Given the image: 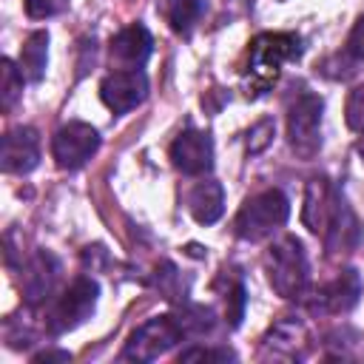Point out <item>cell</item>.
<instances>
[{"instance_id": "6da1fadb", "label": "cell", "mask_w": 364, "mask_h": 364, "mask_svg": "<svg viewBox=\"0 0 364 364\" xmlns=\"http://www.w3.org/2000/svg\"><path fill=\"white\" fill-rule=\"evenodd\" d=\"M301 219L313 233L324 239L330 253H350L361 242V225L353 208L327 176H313L307 182Z\"/></svg>"}, {"instance_id": "7a4b0ae2", "label": "cell", "mask_w": 364, "mask_h": 364, "mask_svg": "<svg viewBox=\"0 0 364 364\" xmlns=\"http://www.w3.org/2000/svg\"><path fill=\"white\" fill-rule=\"evenodd\" d=\"M301 54V37L293 31H264L259 37H253L250 51H247V65H245V94L247 97H262L267 94L279 74L282 65L296 60Z\"/></svg>"}, {"instance_id": "3957f363", "label": "cell", "mask_w": 364, "mask_h": 364, "mask_svg": "<svg viewBox=\"0 0 364 364\" xmlns=\"http://www.w3.org/2000/svg\"><path fill=\"white\" fill-rule=\"evenodd\" d=\"M264 270L270 287L282 299H304L310 287V264L301 239L296 236H279L267 253H264Z\"/></svg>"}, {"instance_id": "277c9868", "label": "cell", "mask_w": 364, "mask_h": 364, "mask_svg": "<svg viewBox=\"0 0 364 364\" xmlns=\"http://www.w3.org/2000/svg\"><path fill=\"white\" fill-rule=\"evenodd\" d=\"M290 216V202L279 188H267L256 196H250L236 219H233V230L239 239L245 242H262L267 236H273Z\"/></svg>"}, {"instance_id": "5b68a950", "label": "cell", "mask_w": 364, "mask_h": 364, "mask_svg": "<svg viewBox=\"0 0 364 364\" xmlns=\"http://www.w3.org/2000/svg\"><path fill=\"white\" fill-rule=\"evenodd\" d=\"M324 102L313 91H301L287 108V142L299 159H313L321 148Z\"/></svg>"}, {"instance_id": "8992f818", "label": "cell", "mask_w": 364, "mask_h": 364, "mask_svg": "<svg viewBox=\"0 0 364 364\" xmlns=\"http://www.w3.org/2000/svg\"><path fill=\"white\" fill-rule=\"evenodd\" d=\"M97 296H100V284L88 276H80L68 284V290L51 304V313L46 318L48 333L63 336L74 327H80L85 318H91L94 307H97Z\"/></svg>"}, {"instance_id": "52a82bcc", "label": "cell", "mask_w": 364, "mask_h": 364, "mask_svg": "<svg viewBox=\"0 0 364 364\" xmlns=\"http://www.w3.org/2000/svg\"><path fill=\"white\" fill-rule=\"evenodd\" d=\"M185 338L176 316H154L145 324H139L125 347H122V358L128 361H154L159 355H165L171 347H176Z\"/></svg>"}, {"instance_id": "ba28073f", "label": "cell", "mask_w": 364, "mask_h": 364, "mask_svg": "<svg viewBox=\"0 0 364 364\" xmlns=\"http://www.w3.org/2000/svg\"><path fill=\"white\" fill-rule=\"evenodd\" d=\"M100 148V134L88 122H68L51 139V154L60 168L77 171L82 168Z\"/></svg>"}, {"instance_id": "9c48e42d", "label": "cell", "mask_w": 364, "mask_h": 364, "mask_svg": "<svg viewBox=\"0 0 364 364\" xmlns=\"http://www.w3.org/2000/svg\"><path fill=\"white\" fill-rule=\"evenodd\" d=\"M358 299H361V276L355 267H347L310 296V310L318 316H338L353 310Z\"/></svg>"}, {"instance_id": "30bf717a", "label": "cell", "mask_w": 364, "mask_h": 364, "mask_svg": "<svg viewBox=\"0 0 364 364\" xmlns=\"http://www.w3.org/2000/svg\"><path fill=\"white\" fill-rule=\"evenodd\" d=\"M100 97L114 114H128L148 97V77L142 74V68L111 71L100 85Z\"/></svg>"}, {"instance_id": "8fae6325", "label": "cell", "mask_w": 364, "mask_h": 364, "mask_svg": "<svg viewBox=\"0 0 364 364\" xmlns=\"http://www.w3.org/2000/svg\"><path fill=\"white\" fill-rule=\"evenodd\" d=\"M171 159L176 171L188 176H205L213 168V139L205 131L185 128L173 142H171Z\"/></svg>"}, {"instance_id": "7c38bea8", "label": "cell", "mask_w": 364, "mask_h": 364, "mask_svg": "<svg viewBox=\"0 0 364 364\" xmlns=\"http://www.w3.org/2000/svg\"><path fill=\"white\" fill-rule=\"evenodd\" d=\"M40 162V136L34 128L20 125L11 128L3 136V151H0V165L6 173H28Z\"/></svg>"}, {"instance_id": "4fadbf2b", "label": "cell", "mask_w": 364, "mask_h": 364, "mask_svg": "<svg viewBox=\"0 0 364 364\" xmlns=\"http://www.w3.org/2000/svg\"><path fill=\"white\" fill-rule=\"evenodd\" d=\"M57 279H60V262L48 250L34 253L26 262V270H23V296H26V301L28 304H43L54 293Z\"/></svg>"}, {"instance_id": "5bb4252c", "label": "cell", "mask_w": 364, "mask_h": 364, "mask_svg": "<svg viewBox=\"0 0 364 364\" xmlns=\"http://www.w3.org/2000/svg\"><path fill=\"white\" fill-rule=\"evenodd\" d=\"M151 51H154V40L142 23L125 26L111 37V60L119 63L122 68H142Z\"/></svg>"}, {"instance_id": "9a60e30c", "label": "cell", "mask_w": 364, "mask_h": 364, "mask_svg": "<svg viewBox=\"0 0 364 364\" xmlns=\"http://www.w3.org/2000/svg\"><path fill=\"white\" fill-rule=\"evenodd\" d=\"M264 353L282 355V358H304L307 353V330L299 318L287 316L282 318L264 338Z\"/></svg>"}, {"instance_id": "2e32d148", "label": "cell", "mask_w": 364, "mask_h": 364, "mask_svg": "<svg viewBox=\"0 0 364 364\" xmlns=\"http://www.w3.org/2000/svg\"><path fill=\"white\" fill-rule=\"evenodd\" d=\"M188 210L199 225H213L225 210V191L216 179H202L188 191Z\"/></svg>"}, {"instance_id": "e0dca14e", "label": "cell", "mask_w": 364, "mask_h": 364, "mask_svg": "<svg viewBox=\"0 0 364 364\" xmlns=\"http://www.w3.org/2000/svg\"><path fill=\"white\" fill-rule=\"evenodd\" d=\"M48 68V31H31L20 48V71L28 82H40Z\"/></svg>"}, {"instance_id": "ac0fdd59", "label": "cell", "mask_w": 364, "mask_h": 364, "mask_svg": "<svg viewBox=\"0 0 364 364\" xmlns=\"http://www.w3.org/2000/svg\"><path fill=\"white\" fill-rule=\"evenodd\" d=\"M205 14V0H162V17L176 34H191V28Z\"/></svg>"}, {"instance_id": "d6986e66", "label": "cell", "mask_w": 364, "mask_h": 364, "mask_svg": "<svg viewBox=\"0 0 364 364\" xmlns=\"http://www.w3.org/2000/svg\"><path fill=\"white\" fill-rule=\"evenodd\" d=\"M23 71L20 65H14L9 57L0 60V105L3 111H11L14 102L23 97Z\"/></svg>"}, {"instance_id": "ffe728a7", "label": "cell", "mask_w": 364, "mask_h": 364, "mask_svg": "<svg viewBox=\"0 0 364 364\" xmlns=\"http://www.w3.org/2000/svg\"><path fill=\"white\" fill-rule=\"evenodd\" d=\"M176 321H179L185 338H188V336H205V333H210L213 324H216V321H213V310H210V307H202V304H185V307L176 313Z\"/></svg>"}, {"instance_id": "44dd1931", "label": "cell", "mask_w": 364, "mask_h": 364, "mask_svg": "<svg viewBox=\"0 0 364 364\" xmlns=\"http://www.w3.org/2000/svg\"><path fill=\"white\" fill-rule=\"evenodd\" d=\"M341 65L347 68L344 80L350 74H364V17H358V23L353 26V31L347 37V48L341 54Z\"/></svg>"}, {"instance_id": "7402d4cb", "label": "cell", "mask_w": 364, "mask_h": 364, "mask_svg": "<svg viewBox=\"0 0 364 364\" xmlns=\"http://www.w3.org/2000/svg\"><path fill=\"white\" fill-rule=\"evenodd\" d=\"M245 284L239 279H233V284H228L225 290V316H228V324L230 327H239L242 316H245Z\"/></svg>"}, {"instance_id": "603a6c76", "label": "cell", "mask_w": 364, "mask_h": 364, "mask_svg": "<svg viewBox=\"0 0 364 364\" xmlns=\"http://www.w3.org/2000/svg\"><path fill=\"white\" fill-rule=\"evenodd\" d=\"M273 134H276V122L273 119H259L250 131H247V154H262L270 142H273Z\"/></svg>"}, {"instance_id": "cb8c5ba5", "label": "cell", "mask_w": 364, "mask_h": 364, "mask_svg": "<svg viewBox=\"0 0 364 364\" xmlns=\"http://www.w3.org/2000/svg\"><path fill=\"white\" fill-rule=\"evenodd\" d=\"M179 361H236V355L225 347H191L179 353Z\"/></svg>"}, {"instance_id": "d4e9b609", "label": "cell", "mask_w": 364, "mask_h": 364, "mask_svg": "<svg viewBox=\"0 0 364 364\" xmlns=\"http://www.w3.org/2000/svg\"><path fill=\"white\" fill-rule=\"evenodd\" d=\"M347 125L355 134H364V85L353 88L347 97Z\"/></svg>"}, {"instance_id": "484cf974", "label": "cell", "mask_w": 364, "mask_h": 364, "mask_svg": "<svg viewBox=\"0 0 364 364\" xmlns=\"http://www.w3.org/2000/svg\"><path fill=\"white\" fill-rule=\"evenodd\" d=\"M165 267V273H159L156 270V287L165 293V299H171V301H176V299H185L182 296V290H179V273H176V267L173 264H162Z\"/></svg>"}, {"instance_id": "4316f807", "label": "cell", "mask_w": 364, "mask_h": 364, "mask_svg": "<svg viewBox=\"0 0 364 364\" xmlns=\"http://www.w3.org/2000/svg\"><path fill=\"white\" fill-rule=\"evenodd\" d=\"M68 0H26V11L28 17L34 20H46V17H54L60 11H65Z\"/></svg>"}, {"instance_id": "83f0119b", "label": "cell", "mask_w": 364, "mask_h": 364, "mask_svg": "<svg viewBox=\"0 0 364 364\" xmlns=\"http://www.w3.org/2000/svg\"><path fill=\"white\" fill-rule=\"evenodd\" d=\"M34 361H71V353H65V350H46V353L34 355Z\"/></svg>"}]
</instances>
